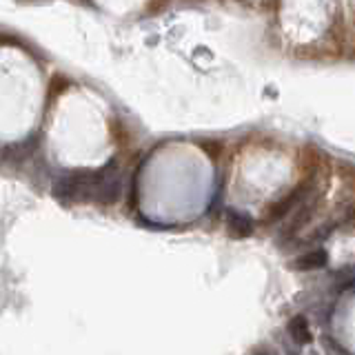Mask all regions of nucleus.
I'll return each instance as SVG.
<instances>
[{
    "label": "nucleus",
    "mask_w": 355,
    "mask_h": 355,
    "mask_svg": "<svg viewBox=\"0 0 355 355\" xmlns=\"http://www.w3.org/2000/svg\"><path fill=\"white\" fill-rule=\"evenodd\" d=\"M286 333H288V338L293 340L295 347H306V344L313 342V333H311L306 315H293L288 320Z\"/></svg>",
    "instance_id": "8"
},
{
    "label": "nucleus",
    "mask_w": 355,
    "mask_h": 355,
    "mask_svg": "<svg viewBox=\"0 0 355 355\" xmlns=\"http://www.w3.org/2000/svg\"><path fill=\"white\" fill-rule=\"evenodd\" d=\"M327 264H329V251L324 247H315L311 251L300 253L293 260V269L295 271H318V269H324Z\"/></svg>",
    "instance_id": "6"
},
{
    "label": "nucleus",
    "mask_w": 355,
    "mask_h": 355,
    "mask_svg": "<svg viewBox=\"0 0 355 355\" xmlns=\"http://www.w3.org/2000/svg\"><path fill=\"white\" fill-rule=\"evenodd\" d=\"M36 149H38V136L36 133H29L25 140L9 142L0 149V164L11 166V169H18V166H22L33 158Z\"/></svg>",
    "instance_id": "4"
},
{
    "label": "nucleus",
    "mask_w": 355,
    "mask_h": 355,
    "mask_svg": "<svg viewBox=\"0 0 355 355\" xmlns=\"http://www.w3.org/2000/svg\"><path fill=\"white\" fill-rule=\"evenodd\" d=\"M0 42H3V36H0Z\"/></svg>",
    "instance_id": "9"
},
{
    "label": "nucleus",
    "mask_w": 355,
    "mask_h": 355,
    "mask_svg": "<svg viewBox=\"0 0 355 355\" xmlns=\"http://www.w3.org/2000/svg\"><path fill=\"white\" fill-rule=\"evenodd\" d=\"M122 196V175L118 169V160H109L100 169H96L94 178V202L114 205Z\"/></svg>",
    "instance_id": "2"
},
{
    "label": "nucleus",
    "mask_w": 355,
    "mask_h": 355,
    "mask_svg": "<svg viewBox=\"0 0 355 355\" xmlns=\"http://www.w3.org/2000/svg\"><path fill=\"white\" fill-rule=\"evenodd\" d=\"M311 189H313V182H302V184H297L291 193H286L280 200H275L273 205L266 207L264 222H277V220H282L286 216H291L293 211L297 209V205L302 202L304 198H309L311 193H313Z\"/></svg>",
    "instance_id": "3"
},
{
    "label": "nucleus",
    "mask_w": 355,
    "mask_h": 355,
    "mask_svg": "<svg viewBox=\"0 0 355 355\" xmlns=\"http://www.w3.org/2000/svg\"><path fill=\"white\" fill-rule=\"evenodd\" d=\"M227 229L231 236H236V238H249V236H253V220L249 214H244L240 209H229L227 211Z\"/></svg>",
    "instance_id": "7"
},
{
    "label": "nucleus",
    "mask_w": 355,
    "mask_h": 355,
    "mask_svg": "<svg viewBox=\"0 0 355 355\" xmlns=\"http://www.w3.org/2000/svg\"><path fill=\"white\" fill-rule=\"evenodd\" d=\"M0 149H3V147H0Z\"/></svg>",
    "instance_id": "10"
},
{
    "label": "nucleus",
    "mask_w": 355,
    "mask_h": 355,
    "mask_svg": "<svg viewBox=\"0 0 355 355\" xmlns=\"http://www.w3.org/2000/svg\"><path fill=\"white\" fill-rule=\"evenodd\" d=\"M318 196L315 193H311L309 198H304V205H300L291 216H288V222L282 227V231H280V240L284 242V240H293L300 231H302L309 222H311V218H313V214H315V209H318Z\"/></svg>",
    "instance_id": "5"
},
{
    "label": "nucleus",
    "mask_w": 355,
    "mask_h": 355,
    "mask_svg": "<svg viewBox=\"0 0 355 355\" xmlns=\"http://www.w3.org/2000/svg\"><path fill=\"white\" fill-rule=\"evenodd\" d=\"M96 169H64L53 178L51 193L62 205L94 202Z\"/></svg>",
    "instance_id": "1"
}]
</instances>
